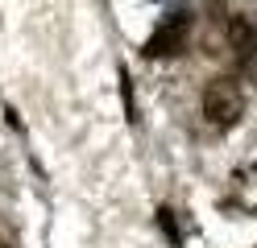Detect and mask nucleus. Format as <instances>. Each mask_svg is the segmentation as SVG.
<instances>
[{
  "instance_id": "1",
  "label": "nucleus",
  "mask_w": 257,
  "mask_h": 248,
  "mask_svg": "<svg viewBox=\"0 0 257 248\" xmlns=\"http://www.w3.org/2000/svg\"><path fill=\"white\" fill-rule=\"evenodd\" d=\"M199 108H203V120L220 128V132H228L240 124V116H245V91H240V83L228 79V75H220L212 79L203 87V99H199Z\"/></svg>"
},
{
  "instance_id": "2",
  "label": "nucleus",
  "mask_w": 257,
  "mask_h": 248,
  "mask_svg": "<svg viewBox=\"0 0 257 248\" xmlns=\"http://www.w3.org/2000/svg\"><path fill=\"white\" fill-rule=\"evenodd\" d=\"M187 38H191V13H170L166 21L146 38L141 54H146V58H174L187 46Z\"/></svg>"
},
{
  "instance_id": "3",
  "label": "nucleus",
  "mask_w": 257,
  "mask_h": 248,
  "mask_svg": "<svg viewBox=\"0 0 257 248\" xmlns=\"http://www.w3.org/2000/svg\"><path fill=\"white\" fill-rule=\"evenodd\" d=\"M224 38H228V50L236 62H249L257 54V25L249 21V17H228V25H224Z\"/></svg>"
},
{
  "instance_id": "4",
  "label": "nucleus",
  "mask_w": 257,
  "mask_h": 248,
  "mask_svg": "<svg viewBox=\"0 0 257 248\" xmlns=\"http://www.w3.org/2000/svg\"><path fill=\"white\" fill-rule=\"evenodd\" d=\"M0 248H5V240H0Z\"/></svg>"
}]
</instances>
